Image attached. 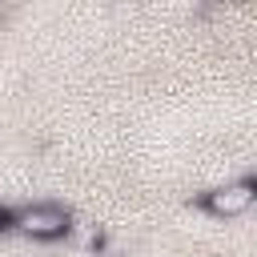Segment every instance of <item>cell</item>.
Segmentation results:
<instances>
[{"instance_id": "6da1fadb", "label": "cell", "mask_w": 257, "mask_h": 257, "mask_svg": "<svg viewBox=\"0 0 257 257\" xmlns=\"http://www.w3.org/2000/svg\"><path fill=\"white\" fill-rule=\"evenodd\" d=\"M12 225H16L24 237H32V241H52V237H64V233L72 229V217H68V209L40 201V205H24V209L12 217Z\"/></svg>"}, {"instance_id": "7a4b0ae2", "label": "cell", "mask_w": 257, "mask_h": 257, "mask_svg": "<svg viewBox=\"0 0 257 257\" xmlns=\"http://www.w3.org/2000/svg\"><path fill=\"white\" fill-rule=\"evenodd\" d=\"M253 197H257V185L249 177H241V181H225L213 193H205V209L213 217H241L253 209Z\"/></svg>"}]
</instances>
